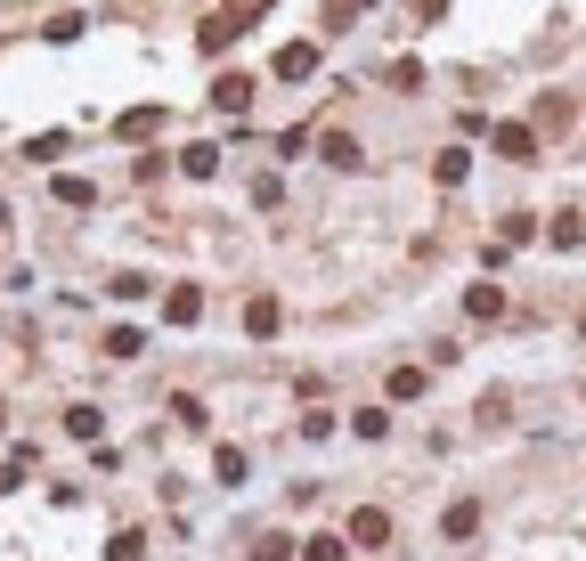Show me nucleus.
Here are the masks:
<instances>
[{
  "instance_id": "obj_8",
  "label": "nucleus",
  "mask_w": 586,
  "mask_h": 561,
  "mask_svg": "<svg viewBox=\"0 0 586 561\" xmlns=\"http://www.w3.org/2000/svg\"><path fill=\"white\" fill-rule=\"evenodd\" d=\"M245 334H277V301H269V293L245 301Z\"/></svg>"
},
{
  "instance_id": "obj_6",
  "label": "nucleus",
  "mask_w": 586,
  "mask_h": 561,
  "mask_svg": "<svg viewBox=\"0 0 586 561\" xmlns=\"http://www.w3.org/2000/svg\"><path fill=\"white\" fill-rule=\"evenodd\" d=\"M163 318H171V326H196V318H204V293H196V285H171Z\"/></svg>"
},
{
  "instance_id": "obj_16",
  "label": "nucleus",
  "mask_w": 586,
  "mask_h": 561,
  "mask_svg": "<svg viewBox=\"0 0 586 561\" xmlns=\"http://www.w3.org/2000/svg\"><path fill=\"white\" fill-rule=\"evenodd\" d=\"M212 472H220L228 488H237V480H245V448H220V456H212Z\"/></svg>"
},
{
  "instance_id": "obj_5",
  "label": "nucleus",
  "mask_w": 586,
  "mask_h": 561,
  "mask_svg": "<svg viewBox=\"0 0 586 561\" xmlns=\"http://www.w3.org/2000/svg\"><path fill=\"white\" fill-rule=\"evenodd\" d=\"M277 74H285V82H310V74H318V49H310V41L277 49Z\"/></svg>"
},
{
  "instance_id": "obj_4",
  "label": "nucleus",
  "mask_w": 586,
  "mask_h": 561,
  "mask_svg": "<svg viewBox=\"0 0 586 561\" xmlns=\"http://www.w3.org/2000/svg\"><path fill=\"white\" fill-rule=\"evenodd\" d=\"M464 318L497 326V318H505V293H497V285H464Z\"/></svg>"
},
{
  "instance_id": "obj_18",
  "label": "nucleus",
  "mask_w": 586,
  "mask_h": 561,
  "mask_svg": "<svg viewBox=\"0 0 586 561\" xmlns=\"http://www.w3.org/2000/svg\"><path fill=\"white\" fill-rule=\"evenodd\" d=\"M285 553H293V537H261L253 545V561H285Z\"/></svg>"
},
{
  "instance_id": "obj_10",
  "label": "nucleus",
  "mask_w": 586,
  "mask_h": 561,
  "mask_svg": "<svg viewBox=\"0 0 586 561\" xmlns=\"http://www.w3.org/2000/svg\"><path fill=\"white\" fill-rule=\"evenodd\" d=\"M464 171H473V155H464V147H448V155H440V163H432V179H440V187H456V179H464Z\"/></svg>"
},
{
  "instance_id": "obj_11",
  "label": "nucleus",
  "mask_w": 586,
  "mask_h": 561,
  "mask_svg": "<svg viewBox=\"0 0 586 561\" xmlns=\"http://www.w3.org/2000/svg\"><path fill=\"white\" fill-rule=\"evenodd\" d=\"M342 553H350V537H334V529H326V537H310V545H302V561H342Z\"/></svg>"
},
{
  "instance_id": "obj_1",
  "label": "nucleus",
  "mask_w": 586,
  "mask_h": 561,
  "mask_svg": "<svg viewBox=\"0 0 586 561\" xmlns=\"http://www.w3.org/2000/svg\"><path fill=\"white\" fill-rule=\"evenodd\" d=\"M489 139H497V155H505V163H530V155H538V131H530V122H497Z\"/></svg>"
},
{
  "instance_id": "obj_12",
  "label": "nucleus",
  "mask_w": 586,
  "mask_h": 561,
  "mask_svg": "<svg viewBox=\"0 0 586 561\" xmlns=\"http://www.w3.org/2000/svg\"><path fill=\"white\" fill-rule=\"evenodd\" d=\"M139 350H147V334H131V326H114V334H106V358H139Z\"/></svg>"
},
{
  "instance_id": "obj_9",
  "label": "nucleus",
  "mask_w": 586,
  "mask_h": 561,
  "mask_svg": "<svg viewBox=\"0 0 586 561\" xmlns=\"http://www.w3.org/2000/svg\"><path fill=\"white\" fill-rule=\"evenodd\" d=\"M237 33H245V25H237V17H204V33H196V41H204V49H212V57H220V49H228V41H237Z\"/></svg>"
},
{
  "instance_id": "obj_14",
  "label": "nucleus",
  "mask_w": 586,
  "mask_h": 561,
  "mask_svg": "<svg viewBox=\"0 0 586 561\" xmlns=\"http://www.w3.org/2000/svg\"><path fill=\"white\" fill-rule=\"evenodd\" d=\"M546 236H554V244H562V253H578V244H586V228H578V212H562V220H554V228H546Z\"/></svg>"
},
{
  "instance_id": "obj_3",
  "label": "nucleus",
  "mask_w": 586,
  "mask_h": 561,
  "mask_svg": "<svg viewBox=\"0 0 586 561\" xmlns=\"http://www.w3.org/2000/svg\"><path fill=\"white\" fill-rule=\"evenodd\" d=\"M212 106H220V114H245V106H253V74H220V82H212Z\"/></svg>"
},
{
  "instance_id": "obj_7",
  "label": "nucleus",
  "mask_w": 586,
  "mask_h": 561,
  "mask_svg": "<svg viewBox=\"0 0 586 561\" xmlns=\"http://www.w3.org/2000/svg\"><path fill=\"white\" fill-rule=\"evenodd\" d=\"M334 171H359V139H342V131H326V147H318Z\"/></svg>"
},
{
  "instance_id": "obj_15",
  "label": "nucleus",
  "mask_w": 586,
  "mask_h": 561,
  "mask_svg": "<svg viewBox=\"0 0 586 561\" xmlns=\"http://www.w3.org/2000/svg\"><path fill=\"white\" fill-rule=\"evenodd\" d=\"M424 391V366H391V399H416Z\"/></svg>"
},
{
  "instance_id": "obj_17",
  "label": "nucleus",
  "mask_w": 586,
  "mask_h": 561,
  "mask_svg": "<svg viewBox=\"0 0 586 561\" xmlns=\"http://www.w3.org/2000/svg\"><path fill=\"white\" fill-rule=\"evenodd\" d=\"M180 163H188V171H196V179H212V171H220V147H188V155H180Z\"/></svg>"
},
{
  "instance_id": "obj_13",
  "label": "nucleus",
  "mask_w": 586,
  "mask_h": 561,
  "mask_svg": "<svg viewBox=\"0 0 586 561\" xmlns=\"http://www.w3.org/2000/svg\"><path fill=\"white\" fill-rule=\"evenodd\" d=\"M440 529H448V537H473V529H481V505H448Z\"/></svg>"
},
{
  "instance_id": "obj_2",
  "label": "nucleus",
  "mask_w": 586,
  "mask_h": 561,
  "mask_svg": "<svg viewBox=\"0 0 586 561\" xmlns=\"http://www.w3.org/2000/svg\"><path fill=\"white\" fill-rule=\"evenodd\" d=\"M350 545H391V513L383 505H359V513H350Z\"/></svg>"
}]
</instances>
